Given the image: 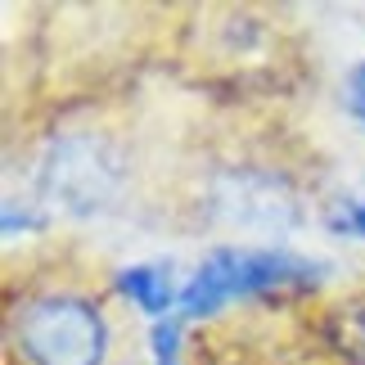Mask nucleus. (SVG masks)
<instances>
[{
    "mask_svg": "<svg viewBox=\"0 0 365 365\" xmlns=\"http://www.w3.org/2000/svg\"><path fill=\"white\" fill-rule=\"evenodd\" d=\"M325 275V262L302 257L293 248H252V244H221L199 262V271L180 289V316L207 320L226 312L240 298H266V293L312 289Z\"/></svg>",
    "mask_w": 365,
    "mask_h": 365,
    "instance_id": "1",
    "label": "nucleus"
},
{
    "mask_svg": "<svg viewBox=\"0 0 365 365\" xmlns=\"http://www.w3.org/2000/svg\"><path fill=\"white\" fill-rule=\"evenodd\" d=\"M14 343L32 365H104V312L81 293H41L14 316Z\"/></svg>",
    "mask_w": 365,
    "mask_h": 365,
    "instance_id": "2",
    "label": "nucleus"
},
{
    "mask_svg": "<svg viewBox=\"0 0 365 365\" xmlns=\"http://www.w3.org/2000/svg\"><path fill=\"white\" fill-rule=\"evenodd\" d=\"M122 176L118 149L100 135H63L41 158V194L77 217L104 212L122 194Z\"/></svg>",
    "mask_w": 365,
    "mask_h": 365,
    "instance_id": "3",
    "label": "nucleus"
},
{
    "mask_svg": "<svg viewBox=\"0 0 365 365\" xmlns=\"http://www.w3.org/2000/svg\"><path fill=\"white\" fill-rule=\"evenodd\" d=\"M212 207L230 226L244 230H284L298 221V203H293L289 185L266 172H226L217 180Z\"/></svg>",
    "mask_w": 365,
    "mask_h": 365,
    "instance_id": "4",
    "label": "nucleus"
},
{
    "mask_svg": "<svg viewBox=\"0 0 365 365\" xmlns=\"http://www.w3.org/2000/svg\"><path fill=\"white\" fill-rule=\"evenodd\" d=\"M113 289L122 293L135 312H145L153 320H167V312L180 302V293L172 284V266L167 262H135V266H122L113 275Z\"/></svg>",
    "mask_w": 365,
    "mask_h": 365,
    "instance_id": "5",
    "label": "nucleus"
},
{
    "mask_svg": "<svg viewBox=\"0 0 365 365\" xmlns=\"http://www.w3.org/2000/svg\"><path fill=\"white\" fill-rule=\"evenodd\" d=\"M149 352H153V365H180V320L176 316H167V320L153 325Z\"/></svg>",
    "mask_w": 365,
    "mask_h": 365,
    "instance_id": "6",
    "label": "nucleus"
},
{
    "mask_svg": "<svg viewBox=\"0 0 365 365\" xmlns=\"http://www.w3.org/2000/svg\"><path fill=\"white\" fill-rule=\"evenodd\" d=\"M329 230L343 235V240H361L365 244V194L361 199H343L339 207L329 212Z\"/></svg>",
    "mask_w": 365,
    "mask_h": 365,
    "instance_id": "7",
    "label": "nucleus"
},
{
    "mask_svg": "<svg viewBox=\"0 0 365 365\" xmlns=\"http://www.w3.org/2000/svg\"><path fill=\"white\" fill-rule=\"evenodd\" d=\"M343 91H347V108H352V118L365 126V59L347 68V81H343Z\"/></svg>",
    "mask_w": 365,
    "mask_h": 365,
    "instance_id": "8",
    "label": "nucleus"
}]
</instances>
